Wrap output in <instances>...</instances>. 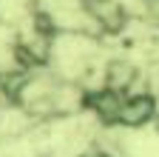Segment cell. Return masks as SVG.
<instances>
[{"label": "cell", "mask_w": 159, "mask_h": 157, "mask_svg": "<svg viewBox=\"0 0 159 157\" xmlns=\"http://www.w3.org/2000/svg\"><path fill=\"white\" fill-rule=\"evenodd\" d=\"M153 117H156V97L151 91H125L114 123L125 129H142Z\"/></svg>", "instance_id": "6da1fadb"}, {"label": "cell", "mask_w": 159, "mask_h": 157, "mask_svg": "<svg viewBox=\"0 0 159 157\" xmlns=\"http://www.w3.org/2000/svg\"><path fill=\"white\" fill-rule=\"evenodd\" d=\"M83 157H108V154H102V151H94V154H83Z\"/></svg>", "instance_id": "7a4b0ae2"}]
</instances>
